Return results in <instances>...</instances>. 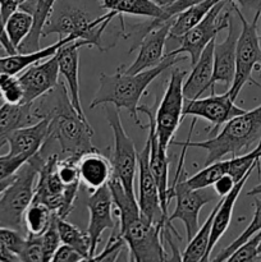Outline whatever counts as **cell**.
Segmentation results:
<instances>
[{
  "label": "cell",
  "instance_id": "27",
  "mask_svg": "<svg viewBox=\"0 0 261 262\" xmlns=\"http://www.w3.org/2000/svg\"><path fill=\"white\" fill-rule=\"evenodd\" d=\"M56 0H26L20 3L19 9L26 10L33 17L32 30L18 48V53H31L40 49V37L42 36L44 26L53 10Z\"/></svg>",
  "mask_w": 261,
  "mask_h": 262
},
{
  "label": "cell",
  "instance_id": "41",
  "mask_svg": "<svg viewBox=\"0 0 261 262\" xmlns=\"http://www.w3.org/2000/svg\"><path fill=\"white\" fill-rule=\"evenodd\" d=\"M25 239L26 237H23L22 233L18 232V230L12 229V228L0 227V243L9 251H12L14 255H17L18 258H19V253Z\"/></svg>",
  "mask_w": 261,
  "mask_h": 262
},
{
  "label": "cell",
  "instance_id": "20",
  "mask_svg": "<svg viewBox=\"0 0 261 262\" xmlns=\"http://www.w3.org/2000/svg\"><path fill=\"white\" fill-rule=\"evenodd\" d=\"M228 35L223 42L216 43L214 46V72L211 78V94L215 92V84L222 82L228 87H230L235 73V46H237L238 36L241 31H238L237 26L233 22V15L228 23Z\"/></svg>",
  "mask_w": 261,
  "mask_h": 262
},
{
  "label": "cell",
  "instance_id": "14",
  "mask_svg": "<svg viewBox=\"0 0 261 262\" xmlns=\"http://www.w3.org/2000/svg\"><path fill=\"white\" fill-rule=\"evenodd\" d=\"M138 113H143L148 118V141H150V169L155 178L160 196L161 209L168 216V191H169V159L166 156V148L161 146L155 129V112L153 107L146 105H138Z\"/></svg>",
  "mask_w": 261,
  "mask_h": 262
},
{
  "label": "cell",
  "instance_id": "30",
  "mask_svg": "<svg viewBox=\"0 0 261 262\" xmlns=\"http://www.w3.org/2000/svg\"><path fill=\"white\" fill-rule=\"evenodd\" d=\"M215 212H216V206L214 207L207 219L202 224V227L199 228L196 234L192 237V239L188 242L186 251L182 255V261L184 262H199L205 261L206 258L207 247H209V241H210V233H211L212 222H214Z\"/></svg>",
  "mask_w": 261,
  "mask_h": 262
},
{
  "label": "cell",
  "instance_id": "21",
  "mask_svg": "<svg viewBox=\"0 0 261 262\" xmlns=\"http://www.w3.org/2000/svg\"><path fill=\"white\" fill-rule=\"evenodd\" d=\"M258 169L257 165H253L237 183L234 184V187L232 188V191L224 197H220L219 202L216 204V212H215L214 222H212L211 227V233H210V241H209V247H207L206 252V258L205 261H209L210 255H211L212 250L216 246V243L219 242L220 238L224 235V233L227 232L228 228L230 225V220H232V214L233 209H234V205L237 202L238 196L242 192L243 187H245L246 182L250 178L251 174H252L253 169Z\"/></svg>",
  "mask_w": 261,
  "mask_h": 262
},
{
  "label": "cell",
  "instance_id": "50",
  "mask_svg": "<svg viewBox=\"0 0 261 262\" xmlns=\"http://www.w3.org/2000/svg\"><path fill=\"white\" fill-rule=\"evenodd\" d=\"M153 2H155L158 5H160L161 8H165L168 7V5L173 4V3L177 2V0H153Z\"/></svg>",
  "mask_w": 261,
  "mask_h": 262
},
{
  "label": "cell",
  "instance_id": "10",
  "mask_svg": "<svg viewBox=\"0 0 261 262\" xmlns=\"http://www.w3.org/2000/svg\"><path fill=\"white\" fill-rule=\"evenodd\" d=\"M105 117L114 135V148H113V176L120 182L128 196L135 194V176L137 169V150L132 138L127 135L120 120L119 109L105 107Z\"/></svg>",
  "mask_w": 261,
  "mask_h": 262
},
{
  "label": "cell",
  "instance_id": "23",
  "mask_svg": "<svg viewBox=\"0 0 261 262\" xmlns=\"http://www.w3.org/2000/svg\"><path fill=\"white\" fill-rule=\"evenodd\" d=\"M49 137V120L41 119L28 127L14 130L8 137L9 155H30L33 156Z\"/></svg>",
  "mask_w": 261,
  "mask_h": 262
},
{
  "label": "cell",
  "instance_id": "33",
  "mask_svg": "<svg viewBox=\"0 0 261 262\" xmlns=\"http://www.w3.org/2000/svg\"><path fill=\"white\" fill-rule=\"evenodd\" d=\"M32 25V14H30L26 10L19 9V8L15 12H13L5 20V31H7L8 38H9L10 43L17 49V51L23 40L30 35Z\"/></svg>",
  "mask_w": 261,
  "mask_h": 262
},
{
  "label": "cell",
  "instance_id": "2",
  "mask_svg": "<svg viewBox=\"0 0 261 262\" xmlns=\"http://www.w3.org/2000/svg\"><path fill=\"white\" fill-rule=\"evenodd\" d=\"M113 202L117 206L119 223L118 234L124 239L129 257L137 262L166 261V251L163 246L164 225L155 224L141 212L136 197L128 196L120 182L112 177L107 183Z\"/></svg>",
  "mask_w": 261,
  "mask_h": 262
},
{
  "label": "cell",
  "instance_id": "38",
  "mask_svg": "<svg viewBox=\"0 0 261 262\" xmlns=\"http://www.w3.org/2000/svg\"><path fill=\"white\" fill-rule=\"evenodd\" d=\"M19 261L45 262L41 235H26L25 243L19 253Z\"/></svg>",
  "mask_w": 261,
  "mask_h": 262
},
{
  "label": "cell",
  "instance_id": "52",
  "mask_svg": "<svg viewBox=\"0 0 261 262\" xmlns=\"http://www.w3.org/2000/svg\"><path fill=\"white\" fill-rule=\"evenodd\" d=\"M258 255H261V242H260V245H258Z\"/></svg>",
  "mask_w": 261,
  "mask_h": 262
},
{
  "label": "cell",
  "instance_id": "45",
  "mask_svg": "<svg viewBox=\"0 0 261 262\" xmlns=\"http://www.w3.org/2000/svg\"><path fill=\"white\" fill-rule=\"evenodd\" d=\"M237 182L232 178V176L229 174H224V176L220 177L217 181H215V183L212 184V188H214V192L219 197H224L232 191V188L234 187V184Z\"/></svg>",
  "mask_w": 261,
  "mask_h": 262
},
{
  "label": "cell",
  "instance_id": "12",
  "mask_svg": "<svg viewBox=\"0 0 261 262\" xmlns=\"http://www.w3.org/2000/svg\"><path fill=\"white\" fill-rule=\"evenodd\" d=\"M138 173V206L145 217L155 224L165 227L168 216L161 209L159 188L150 169V141H146L142 151H137Z\"/></svg>",
  "mask_w": 261,
  "mask_h": 262
},
{
  "label": "cell",
  "instance_id": "24",
  "mask_svg": "<svg viewBox=\"0 0 261 262\" xmlns=\"http://www.w3.org/2000/svg\"><path fill=\"white\" fill-rule=\"evenodd\" d=\"M78 173L81 183H83L89 191L94 192L107 184L113 176V166L104 155L94 150L83 154L78 159Z\"/></svg>",
  "mask_w": 261,
  "mask_h": 262
},
{
  "label": "cell",
  "instance_id": "44",
  "mask_svg": "<svg viewBox=\"0 0 261 262\" xmlns=\"http://www.w3.org/2000/svg\"><path fill=\"white\" fill-rule=\"evenodd\" d=\"M202 2H204V0H177V2H174L173 4L164 8V14L163 17H161L160 23H164L166 22V20L173 19L177 14H179L181 12L186 10L187 8L199 4V3H202Z\"/></svg>",
  "mask_w": 261,
  "mask_h": 262
},
{
  "label": "cell",
  "instance_id": "31",
  "mask_svg": "<svg viewBox=\"0 0 261 262\" xmlns=\"http://www.w3.org/2000/svg\"><path fill=\"white\" fill-rule=\"evenodd\" d=\"M56 215V214H55ZM56 228H58L60 241L64 245H68L78 251L86 261H90V248H91V241L87 232H82L79 228L73 225L72 223L67 222L64 217L55 216Z\"/></svg>",
  "mask_w": 261,
  "mask_h": 262
},
{
  "label": "cell",
  "instance_id": "40",
  "mask_svg": "<svg viewBox=\"0 0 261 262\" xmlns=\"http://www.w3.org/2000/svg\"><path fill=\"white\" fill-rule=\"evenodd\" d=\"M125 246L127 245H125L124 239L118 233H115V230H113L109 242L105 246L102 252L99 253V255H95L91 258V261H117L118 256L120 255V252H122Z\"/></svg>",
  "mask_w": 261,
  "mask_h": 262
},
{
  "label": "cell",
  "instance_id": "36",
  "mask_svg": "<svg viewBox=\"0 0 261 262\" xmlns=\"http://www.w3.org/2000/svg\"><path fill=\"white\" fill-rule=\"evenodd\" d=\"M0 97L8 104H22L23 89L14 74L0 73Z\"/></svg>",
  "mask_w": 261,
  "mask_h": 262
},
{
  "label": "cell",
  "instance_id": "9",
  "mask_svg": "<svg viewBox=\"0 0 261 262\" xmlns=\"http://www.w3.org/2000/svg\"><path fill=\"white\" fill-rule=\"evenodd\" d=\"M233 7L232 0H222L216 3L200 23L187 31L182 37H179V46L174 49L176 54H188L191 64L193 66L199 60L204 49L215 40L217 33L228 27L232 17Z\"/></svg>",
  "mask_w": 261,
  "mask_h": 262
},
{
  "label": "cell",
  "instance_id": "48",
  "mask_svg": "<svg viewBox=\"0 0 261 262\" xmlns=\"http://www.w3.org/2000/svg\"><path fill=\"white\" fill-rule=\"evenodd\" d=\"M15 262V261H19L17 255L12 252V251L8 250L7 247L0 243V262Z\"/></svg>",
  "mask_w": 261,
  "mask_h": 262
},
{
  "label": "cell",
  "instance_id": "22",
  "mask_svg": "<svg viewBox=\"0 0 261 262\" xmlns=\"http://www.w3.org/2000/svg\"><path fill=\"white\" fill-rule=\"evenodd\" d=\"M212 40L200 55L199 60L192 66V72L183 82L184 99H199L207 89L211 86L212 72H214V46Z\"/></svg>",
  "mask_w": 261,
  "mask_h": 262
},
{
  "label": "cell",
  "instance_id": "25",
  "mask_svg": "<svg viewBox=\"0 0 261 262\" xmlns=\"http://www.w3.org/2000/svg\"><path fill=\"white\" fill-rule=\"evenodd\" d=\"M73 40H79V38L76 35H69L59 38L53 45L31 51V53H17L13 54V55L0 56V73H9L17 76L28 67L55 55L59 49Z\"/></svg>",
  "mask_w": 261,
  "mask_h": 262
},
{
  "label": "cell",
  "instance_id": "11",
  "mask_svg": "<svg viewBox=\"0 0 261 262\" xmlns=\"http://www.w3.org/2000/svg\"><path fill=\"white\" fill-rule=\"evenodd\" d=\"M187 73L176 68L170 74L161 101H158V110L155 112V129L161 146L168 148L173 141L179 124L183 120L184 95L183 82Z\"/></svg>",
  "mask_w": 261,
  "mask_h": 262
},
{
  "label": "cell",
  "instance_id": "13",
  "mask_svg": "<svg viewBox=\"0 0 261 262\" xmlns=\"http://www.w3.org/2000/svg\"><path fill=\"white\" fill-rule=\"evenodd\" d=\"M186 100V105L183 107V119L187 115H191V117L207 120L214 125L210 133H215L219 129L220 125L225 124L228 120L246 112L245 109L234 104L228 90L222 95H215V92H212L211 96L205 97V99L199 97L193 100Z\"/></svg>",
  "mask_w": 261,
  "mask_h": 262
},
{
  "label": "cell",
  "instance_id": "46",
  "mask_svg": "<svg viewBox=\"0 0 261 262\" xmlns=\"http://www.w3.org/2000/svg\"><path fill=\"white\" fill-rule=\"evenodd\" d=\"M0 46L4 49V51L7 53V55H13V54H17V49L10 43L9 38H8L7 31H5V22L3 19L2 10H0Z\"/></svg>",
  "mask_w": 261,
  "mask_h": 262
},
{
  "label": "cell",
  "instance_id": "39",
  "mask_svg": "<svg viewBox=\"0 0 261 262\" xmlns=\"http://www.w3.org/2000/svg\"><path fill=\"white\" fill-rule=\"evenodd\" d=\"M55 212H54V217L51 220L50 225L48 229L41 234V241H42V247H44V257H45V262H49L53 260V256L58 247L60 246V235H59L58 228H56L55 222Z\"/></svg>",
  "mask_w": 261,
  "mask_h": 262
},
{
  "label": "cell",
  "instance_id": "7",
  "mask_svg": "<svg viewBox=\"0 0 261 262\" xmlns=\"http://www.w3.org/2000/svg\"><path fill=\"white\" fill-rule=\"evenodd\" d=\"M182 148L183 150H182L174 181L168 191L169 202L173 197L176 199V209H174L173 214L168 215V220H166L164 228H168V229L173 230L174 233H178L171 223L174 220H181L186 228L187 242H189L200 228V211L205 205L214 200V193H210L207 188L193 189L186 183V178L188 177L187 171L184 170V156H186L187 147L182 146Z\"/></svg>",
  "mask_w": 261,
  "mask_h": 262
},
{
  "label": "cell",
  "instance_id": "32",
  "mask_svg": "<svg viewBox=\"0 0 261 262\" xmlns=\"http://www.w3.org/2000/svg\"><path fill=\"white\" fill-rule=\"evenodd\" d=\"M54 212L45 205L32 201L23 214V228L27 235H41L50 225Z\"/></svg>",
  "mask_w": 261,
  "mask_h": 262
},
{
  "label": "cell",
  "instance_id": "26",
  "mask_svg": "<svg viewBox=\"0 0 261 262\" xmlns=\"http://www.w3.org/2000/svg\"><path fill=\"white\" fill-rule=\"evenodd\" d=\"M38 119L32 113V102L22 104H4L0 106V150L7 145L8 137L19 128L28 127Z\"/></svg>",
  "mask_w": 261,
  "mask_h": 262
},
{
  "label": "cell",
  "instance_id": "54",
  "mask_svg": "<svg viewBox=\"0 0 261 262\" xmlns=\"http://www.w3.org/2000/svg\"><path fill=\"white\" fill-rule=\"evenodd\" d=\"M23 2H26V0H20V3H23ZM20 3H19V4H20Z\"/></svg>",
  "mask_w": 261,
  "mask_h": 262
},
{
  "label": "cell",
  "instance_id": "35",
  "mask_svg": "<svg viewBox=\"0 0 261 262\" xmlns=\"http://www.w3.org/2000/svg\"><path fill=\"white\" fill-rule=\"evenodd\" d=\"M258 230H261V200L255 199V214H253V217L252 220H251L250 225L243 230L242 234H241L237 239H234L228 247H225L224 250L220 251L216 255V257L214 258V261H227L228 257H229L242 243H245L248 238L252 237V235L255 234V233H257Z\"/></svg>",
  "mask_w": 261,
  "mask_h": 262
},
{
  "label": "cell",
  "instance_id": "51",
  "mask_svg": "<svg viewBox=\"0 0 261 262\" xmlns=\"http://www.w3.org/2000/svg\"><path fill=\"white\" fill-rule=\"evenodd\" d=\"M258 194H261V183L258 186L253 187L251 191H248L247 196H258Z\"/></svg>",
  "mask_w": 261,
  "mask_h": 262
},
{
  "label": "cell",
  "instance_id": "43",
  "mask_svg": "<svg viewBox=\"0 0 261 262\" xmlns=\"http://www.w3.org/2000/svg\"><path fill=\"white\" fill-rule=\"evenodd\" d=\"M86 261V258L81 255L77 250L68 245L61 243L55 251L51 262H81Z\"/></svg>",
  "mask_w": 261,
  "mask_h": 262
},
{
  "label": "cell",
  "instance_id": "18",
  "mask_svg": "<svg viewBox=\"0 0 261 262\" xmlns=\"http://www.w3.org/2000/svg\"><path fill=\"white\" fill-rule=\"evenodd\" d=\"M171 20L173 19L166 20V22L156 26L143 36L142 40L138 43L140 51H138V55L135 59V61L128 67L122 66L124 73H140V72L146 71V69L159 66L163 61V59L165 58L164 49H165V43L169 37Z\"/></svg>",
  "mask_w": 261,
  "mask_h": 262
},
{
  "label": "cell",
  "instance_id": "3",
  "mask_svg": "<svg viewBox=\"0 0 261 262\" xmlns=\"http://www.w3.org/2000/svg\"><path fill=\"white\" fill-rule=\"evenodd\" d=\"M101 10L104 8L99 0H56L44 26L42 37L53 33L59 35V38L76 35L79 40H86L90 48L107 50L102 43V35L119 14L113 10L100 14Z\"/></svg>",
  "mask_w": 261,
  "mask_h": 262
},
{
  "label": "cell",
  "instance_id": "6",
  "mask_svg": "<svg viewBox=\"0 0 261 262\" xmlns=\"http://www.w3.org/2000/svg\"><path fill=\"white\" fill-rule=\"evenodd\" d=\"M46 155L42 150L31 156L14 174L12 183L0 194V227L22 233L23 214L35 194V182Z\"/></svg>",
  "mask_w": 261,
  "mask_h": 262
},
{
  "label": "cell",
  "instance_id": "53",
  "mask_svg": "<svg viewBox=\"0 0 261 262\" xmlns=\"http://www.w3.org/2000/svg\"><path fill=\"white\" fill-rule=\"evenodd\" d=\"M258 71H260V77H261V66H260V69H258Z\"/></svg>",
  "mask_w": 261,
  "mask_h": 262
},
{
  "label": "cell",
  "instance_id": "15",
  "mask_svg": "<svg viewBox=\"0 0 261 262\" xmlns=\"http://www.w3.org/2000/svg\"><path fill=\"white\" fill-rule=\"evenodd\" d=\"M113 197L107 184L100 187L91 192L87 200V209L90 212V222L86 232L89 233L91 241L90 248V261L95 256L99 242L101 241V234L106 229L114 230L115 222L112 216Z\"/></svg>",
  "mask_w": 261,
  "mask_h": 262
},
{
  "label": "cell",
  "instance_id": "28",
  "mask_svg": "<svg viewBox=\"0 0 261 262\" xmlns=\"http://www.w3.org/2000/svg\"><path fill=\"white\" fill-rule=\"evenodd\" d=\"M105 10L117 12L122 14H130L135 17L151 18V22L146 23L147 32L156 26L161 25L160 19L164 14V8L156 4L153 0H101Z\"/></svg>",
  "mask_w": 261,
  "mask_h": 262
},
{
  "label": "cell",
  "instance_id": "29",
  "mask_svg": "<svg viewBox=\"0 0 261 262\" xmlns=\"http://www.w3.org/2000/svg\"><path fill=\"white\" fill-rule=\"evenodd\" d=\"M219 2H222V0H204L202 3L192 5L179 14H177L171 20L168 38L177 41L179 37H182L187 31H189L197 23L201 22L202 18L209 13V10Z\"/></svg>",
  "mask_w": 261,
  "mask_h": 262
},
{
  "label": "cell",
  "instance_id": "5",
  "mask_svg": "<svg viewBox=\"0 0 261 262\" xmlns=\"http://www.w3.org/2000/svg\"><path fill=\"white\" fill-rule=\"evenodd\" d=\"M197 118L193 117L191 129L184 142L171 141L170 145L184 146V147L205 148L207 151V158L205 165L223 160V158L229 154L238 156L242 152H248L255 148L261 141V105L252 110H246L243 114L232 118L224 124V128L215 137L207 141L192 142L191 135L196 125Z\"/></svg>",
  "mask_w": 261,
  "mask_h": 262
},
{
  "label": "cell",
  "instance_id": "47",
  "mask_svg": "<svg viewBox=\"0 0 261 262\" xmlns=\"http://www.w3.org/2000/svg\"><path fill=\"white\" fill-rule=\"evenodd\" d=\"M234 2L238 3L243 9L255 10V13L261 10V0H234Z\"/></svg>",
  "mask_w": 261,
  "mask_h": 262
},
{
  "label": "cell",
  "instance_id": "16",
  "mask_svg": "<svg viewBox=\"0 0 261 262\" xmlns=\"http://www.w3.org/2000/svg\"><path fill=\"white\" fill-rule=\"evenodd\" d=\"M59 155H48L40 166L37 176V184L35 186V194L32 201L40 202L55 212L56 215L63 210L64 192L67 186L60 181L56 170Z\"/></svg>",
  "mask_w": 261,
  "mask_h": 262
},
{
  "label": "cell",
  "instance_id": "49",
  "mask_svg": "<svg viewBox=\"0 0 261 262\" xmlns=\"http://www.w3.org/2000/svg\"><path fill=\"white\" fill-rule=\"evenodd\" d=\"M13 179H14V176H13V177H9V178L0 179V194H2L3 192L5 191V188H7V187L9 186L10 183H12Z\"/></svg>",
  "mask_w": 261,
  "mask_h": 262
},
{
  "label": "cell",
  "instance_id": "8",
  "mask_svg": "<svg viewBox=\"0 0 261 262\" xmlns=\"http://www.w3.org/2000/svg\"><path fill=\"white\" fill-rule=\"evenodd\" d=\"M233 2V0H232ZM233 12L241 22V32L238 36L237 46H235V73L232 84L228 89L230 97L235 101L247 82L260 87L261 84L252 78V71L255 68L260 69L261 66V46L260 37L257 35V22L260 18L261 10L255 13V17L251 22H248L242 14L240 8L234 2L232 3Z\"/></svg>",
  "mask_w": 261,
  "mask_h": 262
},
{
  "label": "cell",
  "instance_id": "4",
  "mask_svg": "<svg viewBox=\"0 0 261 262\" xmlns=\"http://www.w3.org/2000/svg\"><path fill=\"white\" fill-rule=\"evenodd\" d=\"M183 60H186V56H181V54H176L171 50L159 66L140 73H124L122 66L118 67L114 74L101 73L99 77V89L90 104V109H95L100 105L112 104L117 109L127 110L136 124L141 129H145L147 125L142 124L138 117V101L141 96L145 94L148 84L155 81L163 72Z\"/></svg>",
  "mask_w": 261,
  "mask_h": 262
},
{
  "label": "cell",
  "instance_id": "1",
  "mask_svg": "<svg viewBox=\"0 0 261 262\" xmlns=\"http://www.w3.org/2000/svg\"><path fill=\"white\" fill-rule=\"evenodd\" d=\"M32 113L38 120H49V140L55 141L63 158H81L97 150L91 142L94 129L89 120L82 119L74 109L64 82L59 83L32 102Z\"/></svg>",
  "mask_w": 261,
  "mask_h": 262
},
{
  "label": "cell",
  "instance_id": "17",
  "mask_svg": "<svg viewBox=\"0 0 261 262\" xmlns=\"http://www.w3.org/2000/svg\"><path fill=\"white\" fill-rule=\"evenodd\" d=\"M18 78L23 89V102H33L59 83L58 55L28 67Z\"/></svg>",
  "mask_w": 261,
  "mask_h": 262
},
{
  "label": "cell",
  "instance_id": "19",
  "mask_svg": "<svg viewBox=\"0 0 261 262\" xmlns=\"http://www.w3.org/2000/svg\"><path fill=\"white\" fill-rule=\"evenodd\" d=\"M82 46H90L86 40H73L66 43L56 53L59 63V73L66 79L67 89L74 109L82 119L87 120L79 97V56L78 50Z\"/></svg>",
  "mask_w": 261,
  "mask_h": 262
},
{
  "label": "cell",
  "instance_id": "37",
  "mask_svg": "<svg viewBox=\"0 0 261 262\" xmlns=\"http://www.w3.org/2000/svg\"><path fill=\"white\" fill-rule=\"evenodd\" d=\"M261 242V230L248 238L245 243L240 246L232 255L228 257L227 261L238 262V261H257L258 260V245Z\"/></svg>",
  "mask_w": 261,
  "mask_h": 262
},
{
  "label": "cell",
  "instance_id": "34",
  "mask_svg": "<svg viewBox=\"0 0 261 262\" xmlns=\"http://www.w3.org/2000/svg\"><path fill=\"white\" fill-rule=\"evenodd\" d=\"M227 173L228 160H219L209 164V165H205V168L197 171L194 176L187 177L186 183L193 189L209 188L215 183V181H217L220 177Z\"/></svg>",
  "mask_w": 261,
  "mask_h": 262
},
{
  "label": "cell",
  "instance_id": "42",
  "mask_svg": "<svg viewBox=\"0 0 261 262\" xmlns=\"http://www.w3.org/2000/svg\"><path fill=\"white\" fill-rule=\"evenodd\" d=\"M30 158V155H9V154L0 156V179L14 176L18 169Z\"/></svg>",
  "mask_w": 261,
  "mask_h": 262
}]
</instances>
